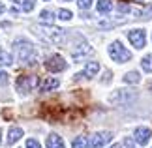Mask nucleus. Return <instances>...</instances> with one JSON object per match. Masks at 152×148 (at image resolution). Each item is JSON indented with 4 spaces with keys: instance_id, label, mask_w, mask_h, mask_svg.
I'll return each mask as SVG.
<instances>
[{
    "instance_id": "0eeeda50",
    "label": "nucleus",
    "mask_w": 152,
    "mask_h": 148,
    "mask_svg": "<svg viewBox=\"0 0 152 148\" xmlns=\"http://www.w3.org/2000/svg\"><path fill=\"white\" fill-rule=\"evenodd\" d=\"M128 39L135 49H143L145 43H147V32L141 30V28H133V30L128 32Z\"/></svg>"
},
{
    "instance_id": "72a5a7b5",
    "label": "nucleus",
    "mask_w": 152,
    "mask_h": 148,
    "mask_svg": "<svg viewBox=\"0 0 152 148\" xmlns=\"http://www.w3.org/2000/svg\"><path fill=\"white\" fill-rule=\"evenodd\" d=\"M13 2H23V0H13Z\"/></svg>"
},
{
    "instance_id": "f03ea898",
    "label": "nucleus",
    "mask_w": 152,
    "mask_h": 148,
    "mask_svg": "<svg viewBox=\"0 0 152 148\" xmlns=\"http://www.w3.org/2000/svg\"><path fill=\"white\" fill-rule=\"evenodd\" d=\"M34 30L42 38L51 41V43H64V39H66V30L56 28L53 25H38V26H34Z\"/></svg>"
},
{
    "instance_id": "7ed1b4c3",
    "label": "nucleus",
    "mask_w": 152,
    "mask_h": 148,
    "mask_svg": "<svg viewBox=\"0 0 152 148\" xmlns=\"http://www.w3.org/2000/svg\"><path fill=\"white\" fill-rule=\"evenodd\" d=\"M107 52H109V56L113 58L115 62H118V64H124V62H130L132 60V52L128 51L120 41H113V43L109 45Z\"/></svg>"
},
{
    "instance_id": "6ab92c4d",
    "label": "nucleus",
    "mask_w": 152,
    "mask_h": 148,
    "mask_svg": "<svg viewBox=\"0 0 152 148\" xmlns=\"http://www.w3.org/2000/svg\"><path fill=\"white\" fill-rule=\"evenodd\" d=\"M11 64H13V56L4 49H0V66H11Z\"/></svg>"
},
{
    "instance_id": "c756f323",
    "label": "nucleus",
    "mask_w": 152,
    "mask_h": 148,
    "mask_svg": "<svg viewBox=\"0 0 152 148\" xmlns=\"http://www.w3.org/2000/svg\"><path fill=\"white\" fill-rule=\"evenodd\" d=\"M148 90H150V92H152V81H150V82H148Z\"/></svg>"
},
{
    "instance_id": "7c9ffc66",
    "label": "nucleus",
    "mask_w": 152,
    "mask_h": 148,
    "mask_svg": "<svg viewBox=\"0 0 152 148\" xmlns=\"http://www.w3.org/2000/svg\"><path fill=\"white\" fill-rule=\"evenodd\" d=\"M109 148H120V144H113V146H109Z\"/></svg>"
},
{
    "instance_id": "f8f14e48",
    "label": "nucleus",
    "mask_w": 152,
    "mask_h": 148,
    "mask_svg": "<svg viewBox=\"0 0 152 148\" xmlns=\"http://www.w3.org/2000/svg\"><path fill=\"white\" fill-rule=\"evenodd\" d=\"M45 146L47 148H64V141L60 135H56V133H51L47 141H45Z\"/></svg>"
},
{
    "instance_id": "a878e982",
    "label": "nucleus",
    "mask_w": 152,
    "mask_h": 148,
    "mask_svg": "<svg viewBox=\"0 0 152 148\" xmlns=\"http://www.w3.org/2000/svg\"><path fill=\"white\" fill-rule=\"evenodd\" d=\"M0 82H2V85H6V82H8V73L2 71V69H0Z\"/></svg>"
},
{
    "instance_id": "9b49d317",
    "label": "nucleus",
    "mask_w": 152,
    "mask_h": 148,
    "mask_svg": "<svg viewBox=\"0 0 152 148\" xmlns=\"http://www.w3.org/2000/svg\"><path fill=\"white\" fill-rule=\"evenodd\" d=\"M92 52V49H90V45L86 43V41H81V43L75 47V49H72V56L75 58V60H81L83 56H86V55H90Z\"/></svg>"
},
{
    "instance_id": "393cba45",
    "label": "nucleus",
    "mask_w": 152,
    "mask_h": 148,
    "mask_svg": "<svg viewBox=\"0 0 152 148\" xmlns=\"http://www.w3.org/2000/svg\"><path fill=\"white\" fill-rule=\"evenodd\" d=\"M26 148H42V146H39V143L36 139H28L26 141Z\"/></svg>"
},
{
    "instance_id": "f704fd0d",
    "label": "nucleus",
    "mask_w": 152,
    "mask_h": 148,
    "mask_svg": "<svg viewBox=\"0 0 152 148\" xmlns=\"http://www.w3.org/2000/svg\"><path fill=\"white\" fill-rule=\"evenodd\" d=\"M62 2H69V0H62Z\"/></svg>"
},
{
    "instance_id": "cd10ccee",
    "label": "nucleus",
    "mask_w": 152,
    "mask_h": 148,
    "mask_svg": "<svg viewBox=\"0 0 152 148\" xmlns=\"http://www.w3.org/2000/svg\"><path fill=\"white\" fill-rule=\"evenodd\" d=\"M102 81H103V82H109V81H111V71H105V75H103Z\"/></svg>"
},
{
    "instance_id": "2eb2a0df",
    "label": "nucleus",
    "mask_w": 152,
    "mask_h": 148,
    "mask_svg": "<svg viewBox=\"0 0 152 148\" xmlns=\"http://www.w3.org/2000/svg\"><path fill=\"white\" fill-rule=\"evenodd\" d=\"M122 79H124L126 85H137V82L141 81V75H139V71H128Z\"/></svg>"
},
{
    "instance_id": "ddd939ff",
    "label": "nucleus",
    "mask_w": 152,
    "mask_h": 148,
    "mask_svg": "<svg viewBox=\"0 0 152 148\" xmlns=\"http://www.w3.org/2000/svg\"><path fill=\"white\" fill-rule=\"evenodd\" d=\"M60 85V81L55 79V77H49V79H45L42 85H39V92H51L53 88H56Z\"/></svg>"
},
{
    "instance_id": "aec40b11",
    "label": "nucleus",
    "mask_w": 152,
    "mask_h": 148,
    "mask_svg": "<svg viewBox=\"0 0 152 148\" xmlns=\"http://www.w3.org/2000/svg\"><path fill=\"white\" fill-rule=\"evenodd\" d=\"M141 66H143V69H145V71L152 73V55L143 56V60H141Z\"/></svg>"
},
{
    "instance_id": "9d476101",
    "label": "nucleus",
    "mask_w": 152,
    "mask_h": 148,
    "mask_svg": "<svg viewBox=\"0 0 152 148\" xmlns=\"http://www.w3.org/2000/svg\"><path fill=\"white\" fill-rule=\"evenodd\" d=\"M98 71H100V64H98V62H88V64L85 66L83 71L75 75V79H81V77H86V79H90V77H96Z\"/></svg>"
},
{
    "instance_id": "b1692460",
    "label": "nucleus",
    "mask_w": 152,
    "mask_h": 148,
    "mask_svg": "<svg viewBox=\"0 0 152 148\" xmlns=\"http://www.w3.org/2000/svg\"><path fill=\"white\" fill-rule=\"evenodd\" d=\"M77 6L81 9H88L92 6V0H77Z\"/></svg>"
},
{
    "instance_id": "a211bd4d",
    "label": "nucleus",
    "mask_w": 152,
    "mask_h": 148,
    "mask_svg": "<svg viewBox=\"0 0 152 148\" xmlns=\"http://www.w3.org/2000/svg\"><path fill=\"white\" fill-rule=\"evenodd\" d=\"M72 148H88V139H86L85 135H79V137H75L73 143H72Z\"/></svg>"
},
{
    "instance_id": "dca6fc26",
    "label": "nucleus",
    "mask_w": 152,
    "mask_h": 148,
    "mask_svg": "<svg viewBox=\"0 0 152 148\" xmlns=\"http://www.w3.org/2000/svg\"><path fill=\"white\" fill-rule=\"evenodd\" d=\"M133 15H135L137 19H150L152 17V6H147L145 9H135Z\"/></svg>"
},
{
    "instance_id": "412c9836",
    "label": "nucleus",
    "mask_w": 152,
    "mask_h": 148,
    "mask_svg": "<svg viewBox=\"0 0 152 148\" xmlns=\"http://www.w3.org/2000/svg\"><path fill=\"white\" fill-rule=\"evenodd\" d=\"M39 19L45 21V23H49V25H53V21H55V15H53V11L49 9H43L42 13H39Z\"/></svg>"
},
{
    "instance_id": "423d86ee",
    "label": "nucleus",
    "mask_w": 152,
    "mask_h": 148,
    "mask_svg": "<svg viewBox=\"0 0 152 148\" xmlns=\"http://www.w3.org/2000/svg\"><path fill=\"white\" fill-rule=\"evenodd\" d=\"M68 68V62L64 60L60 55H53L49 56L47 60H45V69L51 73H58V71H64V69Z\"/></svg>"
},
{
    "instance_id": "473e14b6",
    "label": "nucleus",
    "mask_w": 152,
    "mask_h": 148,
    "mask_svg": "<svg viewBox=\"0 0 152 148\" xmlns=\"http://www.w3.org/2000/svg\"><path fill=\"white\" fill-rule=\"evenodd\" d=\"M0 143H2V129H0Z\"/></svg>"
},
{
    "instance_id": "39448f33",
    "label": "nucleus",
    "mask_w": 152,
    "mask_h": 148,
    "mask_svg": "<svg viewBox=\"0 0 152 148\" xmlns=\"http://www.w3.org/2000/svg\"><path fill=\"white\" fill-rule=\"evenodd\" d=\"M36 86H38V77H34V75H21L19 79L15 81V88H17L21 94L32 92Z\"/></svg>"
},
{
    "instance_id": "c85d7f7f",
    "label": "nucleus",
    "mask_w": 152,
    "mask_h": 148,
    "mask_svg": "<svg viewBox=\"0 0 152 148\" xmlns=\"http://www.w3.org/2000/svg\"><path fill=\"white\" fill-rule=\"evenodd\" d=\"M4 11H6V8H4V4L0 2V13H4Z\"/></svg>"
},
{
    "instance_id": "2f4dec72",
    "label": "nucleus",
    "mask_w": 152,
    "mask_h": 148,
    "mask_svg": "<svg viewBox=\"0 0 152 148\" xmlns=\"http://www.w3.org/2000/svg\"><path fill=\"white\" fill-rule=\"evenodd\" d=\"M135 2H137V4H145V0H135Z\"/></svg>"
},
{
    "instance_id": "f257e3e1",
    "label": "nucleus",
    "mask_w": 152,
    "mask_h": 148,
    "mask_svg": "<svg viewBox=\"0 0 152 148\" xmlns=\"http://www.w3.org/2000/svg\"><path fill=\"white\" fill-rule=\"evenodd\" d=\"M15 52H17V58H19V62L23 64H36V51H34V45L30 43L28 39H17L15 43Z\"/></svg>"
},
{
    "instance_id": "f3484780",
    "label": "nucleus",
    "mask_w": 152,
    "mask_h": 148,
    "mask_svg": "<svg viewBox=\"0 0 152 148\" xmlns=\"http://www.w3.org/2000/svg\"><path fill=\"white\" fill-rule=\"evenodd\" d=\"M113 9V2L111 0H98V11L100 13H109Z\"/></svg>"
},
{
    "instance_id": "4be33fe9",
    "label": "nucleus",
    "mask_w": 152,
    "mask_h": 148,
    "mask_svg": "<svg viewBox=\"0 0 152 148\" xmlns=\"http://www.w3.org/2000/svg\"><path fill=\"white\" fill-rule=\"evenodd\" d=\"M72 17H73V13L69 9H60L58 11V19H62V21H69Z\"/></svg>"
},
{
    "instance_id": "6e6552de",
    "label": "nucleus",
    "mask_w": 152,
    "mask_h": 148,
    "mask_svg": "<svg viewBox=\"0 0 152 148\" xmlns=\"http://www.w3.org/2000/svg\"><path fill=\"white\" fill-rule=\"evenodd\" d=\"M111 139H113L111 131H98V133H94V135L90 137L88 146H90V148H102V146L107 144Z\"/></svg>"
},
{
    "instance_id": "20e7f679",
    "label": "nucleus",
    "mask_w": 152,
    "mask_h": 148,
    "mask_svg": "<svg viewBox=\"0 0 152 148\" xmlns=\"http://www.w3.org/2000/svg\"><path fill=\"white\" fill-rule=\"evenodd\" d=\"M137 98V94L133 90H126V88H118V90H115L113 94L109 96V101L113 105H124V103H130L133 99Z\"/></svg>"
},
{
    "instance_id": "4468645a",
    "label": "nucleus",
    "mask_w": 152,
    "mask_h": 148,
    "mask_svg": "<svg viewBox=\"0 0 152 148\" xmlns=\"http://www.w3.org/2000/svg\"><path fill=\"white\" fill-rule=\"evenodd\" d=\"M21 137H23V129H21V128H17V126L10 128V133H8V143H10V144L17 143Z\"/></svg>"
},
{
    "instance_id": "bb28decb",
    "label": "nucleus",
    "mask_w": 152,
    "mask_h": 148,
    "mask_svg": "<svg viewBox=\"0 0 152 148\" xmlns=\"http://www.w3.org/2000/svg\"><path fill=\"white\" fill-rule=\"evenodd\" d=\"M124 144H126L128 148H135V144H133V141H132V139H128V137L124 139Z\"/></svg>"
},
{
    "instance_id": "1a4fd4ad",
    "label": "nucleus",
    "mask_w": 152,
    "mask_h": 148,
    "mask_svg": "<svg viewBox=\"0 0 152 148\" xmlns=\"http://www.w3.org/2000/svg\"><path fill=\"white\" fill-rule=\"evenodd\" d=\"M150 135H152L150 128L141 126V128H137V129H135V133H133V141H135V143H137L139 146H145V144H148Z\"/></svg>"
},
{
    "instance_id": "5701e85b",
    "label": "nucleus",
    "mask_w": 152,
    "mask_h": 148,
    "mask_svg": "<svg viewBox=\"0 0 152 148\" xmlns=\"http://www.w3.org/2000/svg\"><path fill=\"white\" fill-rule=\"evenodd\" d=\"M34 4H36V0H23V9H25V11H32Z\"/></svg>"
}]
</instances>
